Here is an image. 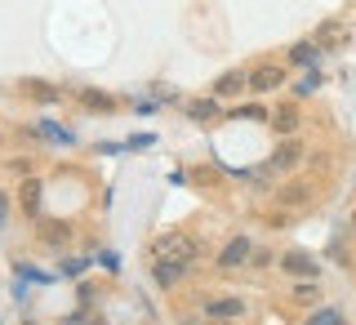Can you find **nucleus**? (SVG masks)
I'll use <instances>...</instances> for the list:
<instances>
[{
	"instance_id": "f257e3e1",
	"label": "nucleus",
	"mask_w": 356,
	"mask_h": 325,
	"mask_svg": "<svg viewBox=\"0 0 356 325\" xmlns=\"http://www.w3.org/2000/svg\"><path fill=\"white\" fill-rule=\"evenodd\" d=\"M152 254H156V263L192 267V259H196V241H192V237H183V232H165V237L152 245Z\"/></svg>"
},
{
	"instance_id": "f03ea898",
	"label": "nucleus",
	"mask_w": 356,
	"mask_h": 325,
	"mask_svg": "<svg viewBox=\"0 0 356 325\" xmlns=\"http://www.w3.org/2000/svg\"><path fill=\"white\" fill-rule=\"evenodd\" d=\"M285 85V67H276V63H263V67H254V76H250V89H259V94H267V89H281Z\"/></svg>"
},
{
	"instance_id": "7ed1b4c3",
	"label": "nucleus",
	"mask_w": 356,
	"mask_h": 325,
	"mask_svg": "<svg viewBox=\"0 0 356 325\" xmlns=\"http://www.w3.org/2000/svg\"><path fill=\"white\" fill-rule=\"evenodd\" d=\"M316 45H321V49H343V45H348V22H339V18L321 22V31H316Z\"/></svg>"
},
{
	"instance_id": "20e7f679",
	"label": "nucleus",
	"mask_w": 356,
	"mask_h": 325,
	"mask_svg": "<svg viewBox=\"0 0 356 325\" xmlns=\"http://www.w3.org/2000/svg\"><path fill=\"white\" fill-rule=\"evenodd\" d=\"M245 259H250V237H232L218 254V267H241Z\"/></svg>"
},
{
	"instance_id": "39448f33",
	"label": "nucleus",
	"mask_w": 356,
	"mask_h": 325,
	"mask_svg": "<svg viewBox=\"0 0 356 325\" xmlns=\"http://www.w3.org/2000/svg\"><path fill=\"white\" fill-rule=\"evenodd\" d=\"M298 161H303V143L289 134V138L281 143V152L272 156V165H276V170H289V165H298Z\"/></svg>"
},
{
	"instance_id": "423d86ee",
	"label": "nucleus",
	"mask_w": 356,
	"mask_h": 325,
	"mask_svg": "<svg viewBox=\"0 0 356 325\" xmlns=\"http://www.w3.org/2000/svg\"><path fill=\"white\" fill-rule=\"evenodd\" d=\"M76 98H81V107H89V111H116V98L103 94V89H76Z\"/></svg>"
},
{
	"instance_id": "0eeeda50",
	"label": "nucleus",
	"mask_w": 356,
	"mask_h": 325,
	"mask_svg": "<svg viewBox=\"0 0 356 325\" xmlns=\"http://www.w3.org/2000/svg\"><path fill=\"white\" fill-rule=\"evenodd\" d=\"M285 272H294V276H316V259L312 254H303V250H294V254H285Z\"/></svg>"
},
{
	"instance_id": "6e6552de",
	"label": "nucleus",
	"mask_w": 356,
	"mask_h": 325,
	"mask_svg": "<svg viewBox=\"0 0 356 325\" xmlns=\"http://www.w3.org/2000/svg\"><path fill=\"white\" fill-rule=\"evenodd\" d=\"M209 317L236 321V317H245V303H241V299H214V303H209Z\"/></svg>"
},
{
	"instance_id": "1a4fd4ad",
	"label": "nucleus",
	"mask_w": 356,
	"mask_h": 325,
	"mask_svg": "<svg viewBox=\"0 0 356 325\" xmlns=\"http://www.w3.org/2000/svg\"><path fill=\"white\" fill-rule=\"evenodd\" d=\"M272 129L281 134V138H289V134L298 129V107H281V111L272 116Z\"/></svg>"
},
{
	"instance_id": "9d476101",
	"label": "nucleus",
	"mask_w": 356,
	"mask_h": 325,
	"mask_svg": "<svg viewBox=\"0 0 356 325\" xmlns=\"http://www.w3.org/2000/svg\"><path fill=\"white\" fill-rule=\"evenodd\" d=\"M22 209H27V219L40 214V183H36V178H27V183H22Z\"/></svg>"
},
{
	"instance_id": "9b49d317",
	"label": "nucleus",
	"mask_w": 356,
	"mask_h": 325,
	"mask_svg": "<svg viewBox=\"0 0 356 325\" xmlns=\"http://www.w3.org/2000/svg\"><path fill=\"white\" fill-rule=\"evenodd\" d=\"M187 116L192 120H214L218 116V98H196V103L187 107Z\"/></svg>"
},
{
	"instance_id": "f8f14e48",
	"label": "nucleus",
	"mask_w": 356,
	"mask_h": 325,
	"mask_svg": "<svg viewBox=\"0 0 356 325\" xmlns=\"http://www.w3.org/2000/svg\"><path fill=\"white\" fill-rule=\"evenodd\" d=\"M316 49H321V45L316 40H303V45H294V54H289V63H298V67H312V63H316Z\"/></svg>"
},
{
	"instance_id": "ddd939ff",
	"label": "nucleus",
	"mask_w": 356,
	"mask_h": 325,
	"mask_svg": "<svg viewBox=\"0 0 356 325\" xmlns=\"http://www.w3.org/2000/svg\"><path fill=\"white\" fill-rule=\"evenodd\" d=\"M183 272H187V267H178V263H156V281H161V285H174Z\"/></svg>"
},
{
	"instance_id": "4468645a",
	"label": "nucleus",
	"mask_w": 356,
	"mask_h": 325,
	"mask_svg": "<svg viewBox=\"0 0 356 325\" xmlns=\"http://www.w3.org/2000/svg\"><path fill=\"white\" fill-rule=\"evenodd\" d=\"M232 116H236V120H267V107H259V103H241Z\"/></svg>"
},
{
	"instance_id": "2eb2a0df",
	"label": "nucleus",
	"mask_w": 356,
	"mask_h": 325,
	"mask_svg": "<svg viewBox=\"0 0 356 325\" xmlns=\"http://www.w3.org/2000/svg\"><path fill=\"white\" fill-rule=\"evenodd\" d=\"M241 89H245V81H241L236 72H232V76H222V81L214 85V98H218V94H241Z\"/></svg>"
},
{
	"instance_id": "dca6fc26",
	"label": "nucleus",
	"mask_w": 356,
	"mask_h": 325,
	"mask_svg": "<svg viewBox=\"0 0 356 325\" xmlns=\"http://www.w3.org/2000/svg\"><path fill=\"white\" fill-rule=\"evenodd\" d=\"M40 237H44V241H67V237H72V228H67V223H44Z\"/></svg>"
},
{
	"instance_id": "f3484780",
	"label": "nucleus",
	"mask_w": 356,
	"mask_h": 325,
	"mask_svg": "<svg viewBox=\"0 0 356 325\" xmlns=\"http://www.w3.org/2000/svg\"><path fill=\"white\" fill-rule=\"evenodd\" d=\"M307 325H343V317H339V312H312V317H307Z\"/></svg>"
},
{
	"instance_id": "a211bd4d",
	"label": "nucleus",
	"mask_w": 356,
	"mask_h": 325,
	"mask_svg": "<svg viewBox=\"0 0 356 325\" xmlns=\"http://www.w3.org/2000/svg\"><path fill=\"white\" fill-rule=\"evenodd\" d=\"M294 299H298V303H316V299H321V290L312 285V281H303V285L294 290Z\"/></svg>"
},
{
	"instance_id": "6ab92c4d",
	"label": "nucleus",
	"mask_w": 356,
	"mask_h": 325,
	"mask_svg": "<svg viewBox=\"0 0 356 325\" xmlns=\"http://www.w3.org/2000/svg\"><path fill=\"white\" fill-rule=\"evenodd\" d=\"M27 94H31V98H40V103H54V89H49V85H36V81H31V85H27Z\"/></svg>"
},
{
	"instance_id": "aec40b11",
	"label": "nucleus",
	"mask_w": 356,
	"mask_h": 325,
	"mask_svg": "<svg viewBox=\"0 0 356 325\" xmlns=\"http://www.w3.org/2000/svg\"><path fill=\"white\" fill-rule=\"evenodd\" d=\"M289 205H298V200H307V187H289V192H281Z\"/></svg>"
},
{
	"instance_id": "412c9836",
	"label": "nucleus",
	"mask_w": 356,
	"mask_h": 325,
	"mask_svg": "<svg viewBox=\"0 0 356 325\" xmlns=\"http://www.w3.org/2000/svg\"><path fill=\"white\" fill-rule=\"evenodd\" d=\"M352 232H356V209H352Z\"/></svg>"
}]
</instances>
